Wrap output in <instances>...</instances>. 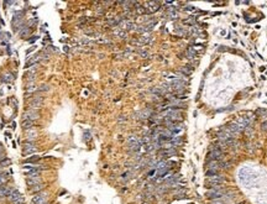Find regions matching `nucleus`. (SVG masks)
<instances>
[{
  "label": "nucleus",
  "mask_w": 267,
  "mask_h": 204,
  "mask_svg": "<svg viewBox=\"0 0 267 204\" xmlns=\"http://www.w3.org/2000/svg\"><path fill=\"white\" fill-rule=\"evenodd\" d=\"M225 181H226V179H225L224 176L218 175V176H214V177L207 178V179H205V186H209L208 188H213V187H215V186H221Z\"/></svg>",
  "instance_id": "1"
},
{
  "label": "nucleus",
  "mask_w": 267,
  "mask_h": 204,
  "mask_svg": "<svg viewBox=\"0 0 267 204\" xmlns=\"http://www.w3.org/2000/svg\"><path fill=\"white\" fill-rule=\"evenodd\" d=\"M223 157H224V152L219 149H215V147H213L210 150L209 155H208V158L210 161H223Z\"/></svg>",
  "instance_id": "2"
},
{
  "label": "nucleus",
  "mask_w": 267,
  "mask_h": 204,
  "mask_svg": "<svg viewBox=\"0 0 267 204\" xmlns=\"http://www.w3.org/2000/svg\"><path fill=\"white\" fill-rule=\"evenodd\" d=\"M33 204H47V192L42 191L40 193H36L35 197L32 198Z\"/></svg>",
  "instance_id": "3"
},
{
  "label": "nucleus",
  "mask_w": 267,
  "mask_h": 204,
  "mask_svg": "<svg viewBox=\"0 0 267 204\" xmlns=\"http://www.w3.org/2000/svg\"><path fill=\"white\" fill-rule=\"evenodd\" d=\"M144 7L146 9V13L147 14H152V13H156L158 9H160V3L148 1V3H145L144 4Z\"/></svg>",
  "instance_id": "4"
},
{
  "label": "nucleus",
  "mask_w": 267,
  "mask_h": 204,
  "mask_svg": "<svg viewBox=\"0 0 267 204\" xmlns=\"http://www.w3.org/2000/svg\"><path fill=\"white\" fill-rule=\"evenodd\" d=\"M42 104H44V98L42 96H35L30 102V108H31V110H37L42 107Z\"/></svg>",
  "instance_id": "5"
},
{
  "label": "nucleus",
  "mask_w": 267,
  "mask_h": 204,
  "mask_svg": "<svg viewBox=\"0 0 267 204\" xmlns=\"http://www.w3.org/2000/svg\"><path fill=\"white\" fill-rule=\"evenodd\" d=\"M7 199H9L11 203H24V197L18 191H13V193L7 197Z\"/></svg>",
  "instance_id": "6"
},
{
  "label": "nucleus",
  "mask_w": 267,
  "mask_h": 204,
  "mask_svg": "<svg viewBox=\"0 0 267 204\" xmlns=\"http://www.w3.org/2000/svg\"><path fill=\"white\" fill-rule=\"evenodd\" d=\"M40 118V114L36 111V110H29V111H25L24 114V119L22 120H31V121H35Z\"/></svg>",
  "instance_id": "7"
},
{
  "label": "nucleus",
  "mask_w": 267,
  "mask_h": 204,
  "mask_svg": "<svg viewBox=\"0 0 267 204\" xmlns=\"http://www.w3.org/2000/svg\"><path fill=\"white\" fill-rule=\"evenodd\" d=\"M26 183L31 187L36 186L38 183H41V176L40 173H36V175H31V176H27V179H26Z\"/></svg>",
  "instance_id": "8"
},
{
  "label": "nucleus",
  "mask_w": 267,
  "mask_h": 204,
  "mask_svg": "<svg viewBox=\"0 0 267 204\" xmlns=\"http://www.w3.org/2000/svg\"><path fill=\"white\" fill-rule=\"evenodd\" d=\"M36 150H37L36 145L33 144L32 141H27L26 144L24 145V150H22V152H24V155H30V153H33Z\"/></svg>",
  "instance_id": "9"
},
{
  "label": "nucleus",
  "mask_w": 267,
  "mask_h": 204,
  "mask_svg": "<svg viewBox=\"0 0 267 204\" xmlns=\"http://www.w3.org/2000/svg\"><path fill=\"white\" fill-rule=\"evenodd\" d=\"M13 188L11 187H5V186H0V198H5L9 197V195L13 193Z\"/></svg>",
  "instance_id": "10"
},
{
  "label": "nucleus",
  "mask_w": 267,
  "mask_h": 204,
  "mask_svg": "<svg viewBox=\"0 0 267 204\" xmlns=\"http://www.w3.org/2000/svg\"><path fill=\"white\" fill-rule=\"evenodd\" d=\"M208 169L210 171H219L221 169V161H209V165H208Z\"/></svg>",
  "instance_id": "11"
},
{
  "label": "nucleus",
  "mask_w": 267,
  "mask_h": 204,
  "mask_svg": "<svg viewBox=\"0 0 267 204\" xmlns=\"http://www.w3.org/2000/svg\"><path fill=\"white\" fill-rule=\"evenodd\" d=\"M44 189H45V184L42 182L36 184V186H33V187H31V192L32 193H40V192H42Z\"/></svg>",
  "instance_id": "12"
},
{
  "label": "nucleus",
  "mask_w": 267,
  "mask_h": 204,
  "mask_svg": "<svg viewBox=\"0 0 267 204\" xmlns=\"http://www.w3.org/2000/svg\"><path fill=\"white\" fill-rule=\"evenodd\" d=\"M22 127L25 129V130H30V129H32V125H33V121H31V120H22Z\"/></svg>",
  "instance_id": "13"
},
{
  "label": "nucleus",
  "mask_w": 267,
  "mask_h": 204,
  "mask_svg": "<svg viewBox=\"0 0 267 204\" xmlns=\"http://www.w3.org/2000/svg\"><path fill=\"white\" fill-rule=\"evenodd\" d=\"M27 136H29V138H35V137H37V131H35L33 129H30V130H27Z\"/></svg>",
  "instance_id": "14"
},
{
  "label": "nucleus",
  "mask_w": 267,
  "mask_h": 204,
  "mask_svg": "<svg viewBox=\"0 0 267 204\" xmlns=\"http://www.w3.org/2000/svg\"><path fill=\"white\" fill-rule=\"evenodd\" d=\"M13 79H14V77H13L11 73H6V74L3 76V80L4 82H7V83H9V82H11Z\"/></svg>",
  "instance_id": "15"
},
{
  "label": "nucleus",
  "mask_w": 267,
  "mask_h": 204,
  "mask_svg": "<svg viewBox=\"0 0 267 204\" xmlns=\"http://www.w3.org/2000/svg\"><path fill=\"white\" fill-rule=\"evenodd\" d=\"M6 182H7V175L1 173L0 175V186H4Z\"/></svg>",
  "instance_id": "16"
},
{
  "label": "nucleus",
  "mask_w": 267,
  "mask_h": 204,
  "mask_svg": "<svg viewBox=\"0 0 267 204\" xmlns=\"http://www.w3.org/2000/svg\"><path fill=\"white\" fill-rule=\"evenodd\" d=\"M231 165H232L231 162H224V161H221V169H229V168H231Z\"/></svg>",
  "instance_id": "17"
},
{
  "label": "nucleus",
  "mask_w": 267,
  "mask_h": 204,
  "mask_svg": "<svg viewBox=\"0 0 267 204\" xmlns=\"http://www.w3.org/2000/svg\"><path fill=\"white\" fill-rule=\"evenodd\" d=\"M10 163H11V161L9 158H5V160H3L1 162H0V168H3L4 166H9Z\"/></svg>",
  "instance_id": "18"
},
{
  "label": "nucleus",
  "mask_w": 267,
  "mask_h": 204,
  "mask_svg": "<svg viewBox=\"0 0 267 204\" xmlns=\"http://www.w3.org/2000/svg\"><path fill=\"white\" fill-rule=\"evenodd\" d=\"M46 91H49V85L42 84L40 88H37V92H46Z\"/></svg>",
  "instance_id": "19"
},
{
  "label": "nucleus",
  "mask_w": 267,
  "mask_h": 204,
  "mask_svg": "<svg viewBox=\"0 0 267 204\" xmlns=\"http://www.w3.org/2000/svg\"><path fill=\"white\" fill-rule=\"evenodd\" d=\"M130 177H131V172H126V173H124L121 176V179H122V181H128Z\"/></svg>",
  "instance_id": "20"
},
{
  "label": "nucleus",
  "mask_w": 267,
  "mask_h": 204,
  "mask_svg": "<svg viewBox=\"0 0 267 204\" xmlns=\"http://www.w3.org/2000/svg\"><path fill=\"white\" fill-rule=\"evenodd\" d=\"M38 160H40V157H38V156H33V157H30V158H27V163L36 162V161H38Z\"/></svg>",
  "instance_id": "21"
},
{
  "label": "nucleus",
  "mask_w": 267,
  "mask_h": 204,
  "mask_svg": "<svg viewBox=\"0 0 267 204\" xmlns=\"http://www.w3.org/2000/svg\"><path fill=\"white\" fill-rule=\"evenodd\" d=\"M262 130L263 131H267V120L262 122Z\"/></svg>",
  "instance_id": "22"
},
{
  "label": "nucleus",
  "mask_w": 267,
  "mask_h": 204,
  "mask_svg": "<svg viewBox=\"0 0 267 204\" xmlns=\"http://www.w3.org/2000/svg\"><path fill=\"white\" fill-rule=\"evenodd\" d=\"M139 53L142 56V57H147V56H148V53H147L146 51H139Z\"/></svg>",
  "instance_id": "23"
},
{
  "label": "nucleus",
  "mask_w": 267,
  "mask_h": 204,
  "mask_svg": "<svg viewBox=\"0 0 267 204\" xmlns=\"http://www.w3.org/2000/svg\"><path fill=\"white\" fill-rule=\"evenodd\" d=\"M125 120H126V119H125L124 116H120V118H119V121H125Z\"/></svg>",
  "instance_id": "24"
},
{
  "label": "nucleus",
  "mask_w": 267,
  "mask_h": 204,
  "mask_svg": "<svg viewBox=\"0 0 267 204\" xmlns=\"http://www.w3.org/2000/svg\"><path fill=\"white\" fill-rule=\"evenodd\" d=\"M142 204H150V203H148V202H145V203H142Z\"/></svg>",
  "instance_id": "25"
},
{
  "label": "nucleus",
  "mask_w": 267,
  "mask_h": 204,
  "mask_svg": "<svg viewBox=\"0 0 267 204\" xmlns=\"http://www.w3.org/2000/svg\"><path fill=\"white\" fill-rule=\"evenodd\" d=\"M15 204H24V203H15Z\"/></svg>",
  "instance_id": "26"
}]
</instances>
